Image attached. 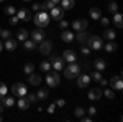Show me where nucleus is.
Instances as JSON below:
<instances>
[{"label": "nucleus", "mask_w": 123, "mask_h": 122, "mask_svg": "<svg viewBox=\"0 0 123 122\" xmlns=\"http://www.w3.org/2000/svg\"><path fill=\"white\" fill-rule=\"evenodd\" d=\"M49 15H48V12H43V10H39L38 13L35 15V25L38 27V28H44L48 27V23H49Z\"/></svg>", "instance_id": "obj_1"}, {"label": "nucleus", "mask_w": 123, "mask_h": 122, "mask_svg": "<svg viewBox=\"0 0 123 122\" xmlns=\"http://www.w3.org/2000/svg\"><path fill=\"white\" fill-rule=\"evenodd\" d=\"M79 73H80V66L76 65V61H74V63H69V66L64 68V76H66L67 79H74V78H77Z\"/></svg>", "instance_id": "obj_2"}, {"label": "nucleus", "mask_w": 123, "mask_h": 122, "mask_svg": "<svg viewBox=\"0 0 123 122\" xmlns=\"http://www.w3.org/2000/svg\"><path fill=\"white\" fill-rule=\"evenodd\" d=\"M87 45L90 50H100V48L104 46V41H102V38L97 36V35H90V36H87Z\"/></svg>", "instance_id": "obj_3"}, {"label": "nucleus", "mask_w": 123, "mask_h": 122, "mask_svg": "<svg viewBox=\"0 0 123 122\" xmlns=\"http://www.w3.org/2000/svg\"><path fill=\"white\" fill-rule=\"evenodd\" d=\"M46 84L49 87H56L59 84V74H57V71H48L46 73Z\"/></svg>", "instance_id": "obj_4"}, {"label": "nucleus", "mask_w": 123, "mask_h": 122, "mask_svg": "<svg viewBox=\"0 0 123 122\" xmlns=\"http://www.w3.org/2000/svg\"><path fill=\"white\" fill-rule=\"evenodd\" d=\"M26 93H28V91H26V86L21 84V83H17V84L12 86V94H13L15 97H21V96H25Z\"/></svg>", "instance_id": "obj_5"}, {"label": "nucleus", "mask_w": 123, "mask_h": 122, "mask_svg": "<svg viewBox=\"0 0 123 122\" xmlns=\"http://www.w3.org/2000/svg\"><path fill=\"white\" fill-rule=\"evenodd\" d=\"M51 66L54 68V71H61V69H64V59L62 58H59V56H51Z\"/></svg>", "instance_id": "obj_6"}, {"label": "nucleus", "mask_w": 123, "mask_h": 122, "mask_svg": "<svg viewBox=\"0 0 123 122\" xmlns=\"http://www.w3.org/2000/svg\"><path fill=\"white\" fill-rule=\"evenodd\" d=\"M51 13H49V18H54V20H61V18H64V10L62 8H59V7H53V8L49 10Z\"/></svg>", "instance_id": "obj_7"}, {"label": "nucleus", "mask_w": 123, "mask_h": 122, "mask_svg": "<svg viewBox=\"0 0 123 122\" xmlns=\"http://www.w3.org/2000/svg\"><path fill=\"white\" fill-rule=\"evenodd\" d=\"M72 28L76 31H82V30H87V20L85 18H77L72 22Z\"/></svg>", "instance_id": "obj_8"}, {"label": "nucleus", "mask_w": 123, "mask_h": 122, "mask_svg": "<svg viewBox=\"0 0 123 122\" xmlns=\"http://www.w3.org/2000/svg\"><path fill=\"white\" fill-rule=\"evenodd\" d=\"M31 40L35 41V43H41L43 40H44V31L43 28H36L31 31Z\"/></svg>", "instance_id": "obj_9"}, {"label": "nucleus", "mask_w": 123, "mask_h": 122, "mask_svg": "<svg viewBox=\"0 0 123 122\" xmlns=\"http://www.w3.org/2000/svg\"><path fill=\"white\" fill-rule=\"evenodd\" d=\"M15 15H17V18H18V20H23V22H30V20L33 18V17H31V12H30V10H26V8L18 10Z\"/></svg>", "instance_id": "obj_10"}, {"label": "nucleus", "mask_w": 123, "mask_h": 122, "mask_svg": "<svg viewBox=\"0 0 123 122\" xmlns=\"http://www.w3.org/2000/svg\"><path fill=\"white\" fill-rule=\"evenodd\" d=\"M89 83H90V76L89 74H80V73H79V74H77V86H79V87H87V84H89Z\"/></svg>", "instance_id": "obj_11"}, {"label": "nucleus", "mask_w": 123, "mask_h": 122, "mask_svg": "<svg viewBox=\"0 0 123 122\" xmlns=\"http://www.w3.org/2000/svg\"><path fill=\"white\" fill-rule=\"evenodd\" d=\"M102 96H104V91H102L100 87H94V89L89 91V99H90V101H98Z\"/></svg>", "instance_id": "obj_12"}, {"label": "nucleus", "mask_w": 123, "mask_h": 122, "mask_svg": "<svg viewBox=\"0 0 123 122\" xmlns=\"http://www.w3.org/2000/svg\"><path fill=\"white\" fill-rule=\"evenodd\" d=\"M51 50H53V43L49 41V40H43L41 41V45H39V51L43 53V55H49L51 53Z\"/></svg>", "instance_id": "obj_13"}, {"label": "nucleus", "mask_w": 123, "mask_h": 122, "mask_svg": "<svg viewBox=\"0 0 123 122\" xmlns=\"http://www.w3.org/2000/svg\"><path fill=\"white\" fill-rule=\"evenodd\" d=\"M110 86H112V89H122L123 87V83H122V76H113L112 79H110Z\"/></svg>", "instance_id": "obj_14"}, {"label": "nucleus", "mask_w": 123, "mask_h": 122, "mask_svg": "<svg viewBox=\"0 0 123 122\" xmlns=\"http://www.w3.org/2000/svg\"><path fill=\"white\" fill-rule=\"evenodd\" d=\"M17 46H18L17 40H12V38H7V40H5V43H3V48H5V50H8V51H15Z\"/></svg>", "instance_id": "obj_15"}, {"label": "nucleus", "mask_w": 123, "mask_h": 122, "mask_svg": "<svg viewBox=\"0 0 123 122\" xmlns=\"http://www.w3.org/2000/svg\"><path fill=\"white\" fill-rule=\"evenodd\" d=\"M61 40H62L64 43H72V41H74V33H72V31L64 30V31L61 33Z\"/></svg>", "instance_id": "obj_16"}, {"label": "nucleus", "mask_w": 123, "mask_h": 122, "mask_svg": "<svg viewBox=\"0 0 123 122\" xmlns=\"http://www.w3.org/2000/svg\"><path fill=\"white\" fill-rule=\"evenodd\" d=\"M76 53L72 51V50H66L64 53H62V59H66V61H69V63H74L76 61Z\"/></svg>", "instance_id": "obj_17"}, {"label": "nucleus", "mask_w": 123, "mask_h": 122, "mask_svg": "<svg viewBox=\"0 0 123 122\" xmlns=\"http://www.w3.org/2000/svg\"><path fill=\"white\" fill-rule=\"evenodd\" d=\"M17 104H18V107L21 109V111H26L30 106H31V104H30V101L26 99V96H21V97L18 99V102H17Z\"/></svg>", "instance_id": "obj_18"}, {"label": "nucleus", "mask_w": 123, "mask_h": 122, "mask_svg": "<svg viewBox=\"0 0 123 122\" xmlns=\"http://www.w3.org/2000/svg\"><path fill=\"white\" fill-rule=\"evenodd\" d=\"M61 8L62 10H72L74 8V5H76V2L74 0H61Z\"/></svg>", "instance_id": "obj_19"}, {"label": "nucleus", "mask_w": 123, "mask_h": 122, "mask_svg": "<svg viewBox=\"0 0 123 122\" xmlns=\"http://www.w3.org/2000/svg\"><path fill=\"white\" fill-rule=\"evenodd\" d=\"M0 104H3V107H12V106H15V99L3 96V97H0Z\"/></svg>", "instance_id": "obj_20"}, {"label": "nucleus", "mask_w": 123, "mask_h": 122, "mask_svg": "<svg viewBox=\"0 0 123 122\" xmlns=\"http://www.w3.org/2000/svg\"><path fill=\"white\" fill-rule=\"evenodd\" d=\"M28 81H30V84H33V86H39V84H41V76L31 73L30 78H28Z\"/></svg>", "instance_id": "obj_21"}, {"label": "nucleus", "mask_w": 123, "mask_h": 122, "mask_svg": "<svg viewBox=\"0 0 123 122\" xmlns=\"http://www.w3.org/2000/svg\"><path fill=\"white\" fill-rule=\"evenodd\" d=\"M17 40L18 41H25V40H28V30H25V28H21L17 31Z\"/></svg>", "instance_id": "obj_22"}, {"label": "nucleus", "mask_w": 123, "mask_h": 122, "mask_svg": "<svg viewBox=\"0 0 123 122\" xmlns=\"http://www.w3.org/2000/svg\"><path fill=\"white\" fill-rule=\"evenodd\" d=\"M94 66H95V69H97V71H100V73H102L107 65H105V61L102 59V58H97V59H95V63H94Z\"/></svg>", "instance_id": "obj_23"}, {"label": "nucleus", "mask_w": 123, "mask_h": 122, "mask_svg": "<svg viewBox=\"0 0 123 122\" xmlns=\"http://www.w3.org/2000/svg\"><path fill=\"white\" fill-rule=\"evenodd\" d=\"M100 17H102V12H100V8H98V7H92V8H90V18L98 20Z\"/></svg>", "instance_id": "obj_24"}, {"label": "nucleus", "mask_w": 123, "mask_h": 122, "mask_svg": "<svg viewBox=\"0 0 123 122\" xmlns=\"http://www.w3.org/2000/svg\"><path fill=\"white\" fill-rule=\"evenodd\" d=\"M76 40L79 41V43H80V45H84V43H85V40H87V31H85V30H82V31H77Z\"/></svg>", "instance_id": "obj_25"}, {"label": "nucleus", "mask_w": 123, "mask_h": 122, "mask_svg": "<svg viewBox=\"0 0 123 122\" xmlns=\"http://www.w3.org/2000/svg\"><path fill=\"white\" fill-rule=\"evenodd\" d=\"M122 13H118V12H115V15H113V22H115V25H117V28H122L123 27V22H122Z\"/></svg>", "instance_id": "obj_26"}, {"label": "nucleus", "mask_w": 123, "mask_h": 122, "mask_svg": "<svg viewBox=\"0 0 123 122\" xmlns=\"http://www.w3.org/2000/svg\"><path fill=\"white\" fill-rule=\"evenodd\" d=\"M36 97L38 99H41V101H44V99H48L49 97V93H48V89H44V87H41L38 91V94H36Z\"/></svg>", "instance_id": "obj_27"}, {"label": "nucleus", "mask_w": 123, "mask_h": 122, "mask_svg": "<svg viewBox=\"0 0 123 122\" xmlns=\"http://www.w3.org/2000/svg\"><path fill=\"white\" fill-rule=\"evenodd\" d=\"M23 46H25L26 51H33V50H35V41H33V40H25V41H23Z\"/></svg>", "instance_id": "obj_28"}, {"label": "nucleus", "mask_w": 123, "mask_h": 122, "mask_svg": "<svg viewBox=\"0 0 123 122\" xmlns=\"http://www.w3.org/2000/svg\"><path fill=\"white\" fill-rule=\"evenodd\" d=\"M104 48L108 51V53H112V51H115V50H117V43H115L113 40H110L107 45H104Z\"/></svg>", "instance_id": "obj_29"}, {"label": "nucleus", "mask_w": 123, "mask_h": 122, "mask_svg": "<svg viewBox=\"0 0 123 122\" xmlns=\"http://www.w3.org/2000/svg\"><path fill=\"white\" fill-rule=\"evenodd\" d=\"M53 7H54V3H53L51 0H46L44 3H41V10H43V12H48V10L53 8Z\"/></svg>", "instance_id": "obj_30"}, {"label": "nucleus", "mask_w": 123, "mask_h": 122, "mask_svg": "<svg viewBox=\"0 0 123 122\" xmlns=\"http://www.w3.org/2000/svg\"><path fill=\"white\" fill-rule=\"evenodd\" d=\"M23 71H25L26 74L35 73V65H33V63H26V65H25V68H23Z\"/></svg>", "instance_id": "obj_31"}, {"label": "nucleus", "mask_w": 123, "mask_h": 122, "mask_svg": "<svg viewBox=\"0 0 123 122\" xmlns=\"http://www.w3.org/2000/svg\"><path fill=\"white\" fill-rule=\"evenodd\" d=\"M104 36L107 38V40H115V31H113V30H110V28H107L104 31Z\"/></svg>", "instance_id": "obj_32"}, {"label": "nucleus", "mask_w": 123, "mask_h": 122, "mask_svg": "<svg viewBox=\"0 0 123 122\" xmlns=\"http://www.w3.org/2000/svg\"><path fill=\"white\" fill-rule=\"evenodd\" d=\"M39 68H41V71H49V69H51V63H49V61H43V63H41V65H39Z\"/></svg>", "instance_id": "obj_33"}, {"label": "nucleus", "mask_w": 123, "mask_h": 122, "mask_svg": "<svg viewBox=\"0 0 123 122\" xmlns=\"http://www.w3.org/2000/svg\"><path fill=\"white\" fill-rule=\"evenodd\" d=\"M5 13L12 17V15H15V13H17V10H15V7H12V5H7V7H5Z\"/></svg>", "instance_id": "obj_34"}, {"label": "nucleus", "mask_w": 123, "mask_h": 122, "mask_svg": "<svg viewBox=\"0 0 123 122\" xmlns=\"http://www.w3.org/2000/svg\"><path fill=\"white\" fill-rule=\"evenodd\" d=\"M90 79H94V81H97V83H98V81L102 79V74H100V71H97V69H95L94 73H92V76H90Z\"/></svg>", "instance_id": "obj_35"}, {"label": "nucleus", "mask_w": 123, "mask_h": 122, "mask_svg": "<svg viewBox=\"0 0 123 122\" xmlns=\"http://www.w3.org/2000/svg\"><path fill=\"white\" fill-rule=\"evenodd\" d=\"M117 10H118V3H117V2H110V3H108V12L115 13Z\"/></svg>", "instance_id": "obj_36"}, {"label": "nucleus", "mask_w": 123, "mask_h": 122, "mask_svg": "<svg viewBox=\"0 0 123 122\" xmlns=\"http://www.w3.org/2000/svg\"><path fill=\"white\" fill-rule=\"evenodd\" d=\"M7 84H3V83H0V97H3V96H7Z\"/></svg>", "instance_id": "obj_37"}, {"label": "nucleus", "mask_w": 123, "mask_h": 122, "mask_svg": "<svg viewBox=\"0 0 123 122\" xmlns=\"http://www.w3.org/2000/svg\"><path fill=\"white\" fill-rule=\"evenodd\" d=\"M74 115H76V117H82V115H85V109H82V107H77L76 111H74Z\"/></svg>", "instance_id": "obj_38"}, {"label": "nucleus", "mask_w": 123, "mask_h": 122, "mask_svg": "<svg viewBox=\"0 0 123 122\" xmlns=\"http://www.w3.org/2000/svg\"><path fill=\"white\" fill-rule=\"evenodd\" d=\"M25 96H26V99L30 101V104H33V102H36V101H38V97H36L35 94H28V93H26Z\"/></svg>", "instance_id": "obj_39"}, {"label": "nucleus", "mask_w": 123, "mask_h": 122, "mask_svg": "<svg viewBox=\"0 0 123 122\" xmlns=\"http://www.w3.org/2000/svg\"><path fill=\"white\" fill-rule=\"evenodd\" d=\"M10 35H12V31H8V30H0V36L3 38V40L10 38Z\"/></svg>", "instance_id": "obj_40"}, {"label": "nucleus", "mask_w": 123, "mask_h": 122, "mask_svg": "<svg viewBox=\"0 0 123 122\" xmlns=\"http://www.w3.org/2000/svg\"><path fill=\"white\" fill-rule=\"evenodd\" d=\"M105 96H107V97H108V99H113L115 97V93H113V89H107V91H105Z\"/></svg>", "instance_id": "obj_41"}, {"label": "nucleus", "mask_w": 123, "mask_h": 122, "mask_svg": "<svg viewBox=\"0 0 123 122\" xmlns=\"http://www.w3.org/2000/svg\"><path fill=\"white\" fill-rule=\"evenodd\" d=\"M67 25H69V23H67L66 20H59V28H61V30H66Z\"/></svg>", "instance_id": "obj_42"}, {"label": "nucleus", "mask_w": 123, "mask_h": 122, "mask_svg": "<svg viewBox=\"0 0 123 122\" xmlns=\"http://www.w3.org/2000/svg\"><path fill=\"white\" fill-rule=\"evenodd\" d=\"M100 23H102V25H104V27H108V23H110V20L108 18H105V17H100Z\"/></svg>", "instance_id": "obj_43"}, {"label": "nucleus", "mask_w": 123, "mask_h": 122, "mask_svg": "<svg viewBox=\"0 0 123 122\" xmlns=\"http://www.w3.org/2000/svg\"><path fill=\"white\" fill-rule=\"evenodd\" d=\"M18 22H20V20L17 18V15H12V17H10V23H12V25H17Z\"/></svg>", "instance_id": "obj_44"}, {"label": "nucleus", "mask_w": 123, "mask_h": 122, "mask_svg": "<svg viewBox=\"0 0 123 122\" xmlns=\"http://www.w3.org/2000/svg\"><path fill=\"white\" fill-rule=\"evenodd\" d=\"M54 111H56V104H49V107H48V112L53 114Z\"/></svg>", "instance_id": "obj_45"}, {"label": "nucleus", "mask_w": 123, "mask_h": 122, "mask_svg": "<svg viewBox=\"0 0 123 122\" xmlns=\"http://www.w3.org/2000/svg\"><path fill=\"white\" fill-rule=\"evenodd\" d=\"M31 10H33V12H39V10H41V3H35V5L31 7Z\"/></svg>", "instance_id": "obj_46"}, {"label": "nucleus", "mask_w": 123, "mask_h": 122, "mask_svg": "<svg viewBox=\"0 0 123 122\" xmlns=\"http://www.w3.org/2000/svg\"><path fill=\"white\" fill-rule=\"evenodd\" d=\"M64 104H66V102H64V99H57V101H56L57 107H64Z\"/></svg>", "instance_id": "obj_47"}, {"label": "nucleus", "mask_w": 123, "mask_h": 122, "mask_svg": "<svg viewBox=\"0 0 123 122\" xmlns=\"http://www.w3.org/2000/svg\"><path fill=\"white\" fill-rule=\"evenodd\" d=\"M87 112L90 114V115H95V114H97V109H95V107H89V109H87Z\"/></svg>", "instance_id": "obj_48"}, {"label": "nucleus", "mask_w": 123, "mask_h": 122, "mask_svg": "<svg viewBox=\"0 0 123 122\" xmlns=\"http://www.w3.org/2000/svg\"><path fill=\"white\" fill-rule=\"evenodd\" d=\"M82 53L89 56V53H90V48H89V46H82Z\"/></svg>", "instance_id": "obj_49"}, {"label": "nucleus", "mask_w": 123, "mask_h": 122, "mask_svg": "<svg viewBox=\"0 0 123 122\" xmlns=\"http://www.w3.org/2000/svg\"><path fill=\"white\" fill-rule=\"evenodd\" d=\"M80 119H82V122H92V119H90V117H87V115H82Z\"/></svg>", "instance_id": "obj_50"}, {"label": "nucleus", "mask_w": 123, "mask_h": 122, "mask_svg": "<svg viewBox=\"0 0 123 122\" xmlns=\"http://www.w3.org/2000/svg\"><path fill=\"white\" fill-rule=\"evenodd\" d=\"M98 83H100V86H108V81L107 79H100Z\"/></svg>", "instance_id": "obj_51"}, {"label": "nucleus", "mask_w": 123, "mask_h": 122, "mask_svg": "<svg viewBox=\"0 0 123 122\" xmlns=\"http://www.w3.org/2000/svg\"><path fill=\"white\" fill-rule=\"evenodd\" d=\"M51 2H53L54 5H59V3H61V0H51Z\"/></svg>", "instance_id": "obj_52"}, {"label": "nucleus", "mask_w": 123, "mask_h": 122, "mask_svg": "<svg viewBox=\"0 0 123 122\" xmlns=\"http://www.w3.org/2000/svg\"><path fill=\"white\" fill-rule=\"evenodd\" d=\"M3 112V104H0V114Z\"/></svg>", "instance_id": "obj_53"}, {"label": "nucleus", "mask_w": 123, "mask_h": 122, "mask_svg": "<svg viewBox=\"0 0 123 122\" xmlns=\"http://www.w3.org/2000/svg\"><path fill=\"white\" fill-rule=\"evenodd\" d=\"M3 50V43H2V40H0V51Z\"/></svg>", "instance_id": "obj_54"}, {"label": "nucleus", "mask_w": 123, "mask_h": 122, "mask_svg": "<svg viewBox=\"0 0 123 122\" xmlns=\"http://www.w3.org/2000/svg\"><path fill=\"white\" fill-rule=\"evenodd\" d=\"M2 121H3V117H2V114H0V122H2Z\"/></svg>", "instance_id": "obj_55"}, {"label": "nucleus", "mask_w": 123, "mask_h": 122, "mask_svg": "<svg viewBox=\"0 0 123 122\" xmlns=\"http://www.w3.org/2000/svg\"><path fill=\"white\" fill-rule=\"evenodd\" d=\"M23 2H30V0H23Z\"/></svg>", "instance_id": "obj_56"}, {"label": "nucleus", "mask_w": 123, "mask_h": 122, "mask_svg": "<svg viewBox=\"0 0 123 122\" xmlns=\"http://www.w3.org/2000/svg\"><path fill=\"white\" fill-rule=\"evenodd\" d=\"M0 2H3V0H0Z\"/></svg>", "instance_id": "obj_57"}, {"label": "nucleus", "mask_w": 123, "mask_h": 122, "mask_svg": "<svg viewBox=\"0 0 123 122\" xmlns=\"http://www.w3.org/2000/svg\"><path fill=\"white\" fill-rule=\"evenodd\" d=\"M0 30H2V28H0Z\"/></svg>", "instance_id": "obj_58"}]
</instances>
